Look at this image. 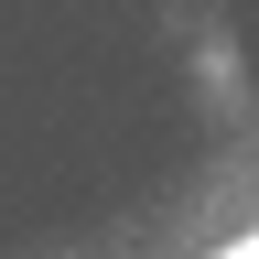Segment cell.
I'll use <instances>...</instances> for the list:
<instances>
[{
	"label": "cell",
	"instance_id": "6da1fadb",
	"mask_svg": "<svg viewBox=\"0 0 259 259\" xmlns=\"http://www.w3.org/2000/svg\"><path fill=\"white\" fill-rule=\"evenodd\" d=\"M227 259H259V227H238V238H227Z\"/></svg>",
	"mask_w": 259,
	"mask_h": 259
}]
</instances>
